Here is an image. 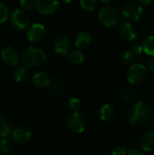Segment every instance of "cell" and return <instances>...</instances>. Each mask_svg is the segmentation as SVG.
I'll return each mask as SVG.
<instances>
[{
	"label": "cell",
	"instance_id": "obj_1",
	"mask_svg": "<svg viewBox=\"0 0 154 155\" xmlns=\"http://www.w3.org/2000/svg\"><path fill=\"white\" fill-rule=\"evenodd\" d=\"M152 110L150 106L142 101L135 103L128 114V122L132 125H143L151 117Z\"/></svg>",
	"mask_w": 154,
	"mask_h": 155
},
{
	"label": "cell",
	"instance_id": "obj_2",
	"mask_svg": "<svg viewBox=\"0 0 154 155\" xmlns=\"http://www.w3.org/2000/svg\"><path fill=\"white\" fill-rule=\"evenodd\" d=\"M21 58L25 67L34 68L44 64L47 60V55L42 49L29 46L23 52Z\"/></svg>",
	"mask_w": 154,
	"mask_h": 155
},
{
	"label": "cell",
	"instance_id": "obj_3",
	"mask_svg": "<svg viewBox=\"0 0 154 155\" xmlns=\"http://www.w3.org/2000/svg\"><path fill=\"white\" fill-rule=\"evenodd\" d=\"M120 12L117 8L111 5L103 7L98 14V21L108 28H113L120 22Z\"/></svg>",
	"mask_w": 154,
	"mask_h": 155
},
{
	"label": "cell",
	"instance_id": "obj_4",
	"mask_svg": "<svg viewBox=\"0 0 154 155\" xmlns=\"http://www.w3.org/2000/svg\"><path fill=\"white\" fill-rule=\"evenodd\" d=\"M147 75V68L143 64H134L130 66L127 72V79L131 84H139Z\"/></svg>",
	"mask_w": 154,
	"mask_h": 155
},
{
	"label": "cell",
	"instance_id": "obj_5",
	"mask_svg": "<svg viewBox=\"0 0 154 155\" xmlns=\"http://www.w3.org/2000/svg\"><path fill=\"white\" fill-rule=\"evenodd\" d=\"M66 124L68 128L75 133V134H82L86 127V123L84 117L79 113H72L67 116Z\"/></svg>",
	"mask_w": 154,
	"mask_h": 155
},
{
	"label": "cell",
	"instance_id": "obj_6",
	"mask_svg": "<svg viewBox=\"0 0 154 155\" xmlns=\"http://www.w3.org/2000/svg\"><path fill=\"white\" fill-rule=\"evenodd\" d=\"M11 23L18 30L27 29L30 25L29 15L22 9H15L11 15Z\"/></svg>",
	"mask_w": 154,
	"mask_h": 155
},
{
	"label": "cell",
	"instance_id": "obj_7",
	"mask_svg": "<svg viewBox=\"0 0 154 155\" xmlns=\"http://www.w3.org/2000/svg\"><path fill=\"white\" fill-rule=\"evenodd\" d=\"M46 30L42 24H33L26 30V38L32 43H38L44 39Z\"/></svg>",
	"mask_w": 154,
	"mask_h": 155
},
{
	"label": "cell",
	"instance_id": "obj_8",
	"mask_svg": "<svg viewBox=\"0 0 154 155\" xmlns=\"http://www.w3.org/2000/svg\"><path fill=\"white\" fill-rule=\"evenodd\" d=\"M143 6L139 3H135V2H130L126 4L122 9V14L123 15V16L133 21L139 20L143 15Z\"/></svg>",
	"mask_w": 154,
	"mask_h": 155
},
{
	"label": "cell",
	"instance_id": "obj_9",
	"mask_svg": "<svg viewBox=\"0 0 154 155\" xmlns=\"http://www.w3.org/2000/svg\"><path fill=\"white\" fill-rule=\"evenodd\" d=\"M118 35L119 37L126 42H131L137 37V30L136 28L128 22L122 23L118 27Z\"/></svg>",
	"mask_w": 154,
	"mask_h": 155
},
{
	"label": "cell",
	"instance_id": "obj_10",
	"mask_svg": "<svg viewBox=\"0 0 154 155\" xmlns=\"http://www.w3.org/2000/svg\"><path fill=\"white\" fill-rule=\"evenodd\" d=\"M12 139L16 144H25L27 143L32 137V132L30 129L21 126L14 129L12 132Z\"/></svg>",
	"mask_w": 154,
	"mask_h": 155
},
{
	"label": "cell",
	"instance_id": "obj_11",
	"mask_svg": "<svg viewBox=\"0 0 154 155\" xmlns=\"http://www.w3.org/2000/svg\"><path fill=\"white\" fill-rule=\"evenodd\" d=\"M1 57L3 62L9 66H15L19 63L20 56L16 49L12 46L5 47L1 52Z\"/></svg>",
	"mask_w": 154,
	"mask_h": 155
},
{
	"label": "cell",
	"instance_id": "obj_12",
	"mask_svg": "<svg viewBox=\"0 0 154 155\" xmlns=\"http://www.w3.org/2000/svg\"><path fill=\"white\" fill-rule=\"evenodd\" d=\"M59 5V2L54 0H38L35 3V8L41 14L50 15L57 11Z\"/></svg>",
	"mask_w": 154,
	"mask_h": 155
},
{
	"label": "cell",
	"instance_id": "obj_13",
	"mask_svg": "<svg viewBox=\"0 0 154 155\" xmlns=\"http://www.w3.org/2000/svg\"><path fill=\"white\" fill-rule=\"evenodd\" d=\"M71 45H72V43L68 37L60 36L55 40L54 44V50L56 54L60 56H64L69 54Z\"/></svg>",
	"mask_w": 154,
	"mask_h": 155
},
{
	"label": "cell",
	"instance_id": "obj_14",
	"mask_svg": "<svg viewBox=\"0 0 154 155\" xmlns=\"http://www.w3.org/2000/svg\"><path fill=\"white\" fill-rule=\"evenodd\" d=\"M92 41H93V38H92L91 34L87 32H80L74 37V44L75 47L82 50V49H86L87 47H89L92 44Z\"/></svg>",
	"mask_w": 154,
	"mask_h": 155
},
{
	"label": "cell",
	"instance_id": "obj_15",
	"mask_svg": "<svg viewBox=\"0 0 154 155\" xmlns=\"http://www.w3.org/2000/svg\"><path fill=\"white\" fill-rule=\"evenodd\" d=\"M141 146L145 152L154 150V132L148 131L141 138Z\"/></svg>",
	"mask_w": 154,
	"mask_h": 155
},
{
	"label": "cell",
	"instance_id": "obj_16",
	"mask_svg": "<svg viewBox=\"0 0 154 155\" xmlns=\"http://www.w3.org/2000/svg\"><path fill=\"white\" fill-rule=\"evenodd\" d=\"M33 83L36 86V87H39V88H46L48 86H50L52 81H51V78L44 73H37L35 74L33 78Z\"/></svg>",
	"mask_w": 154,
	"mask_h": 155
},
{
	"label": "cell",
	"instance_id": "obj_17",
	"mask_svg": "<svg viewBox=\"0 0 154 155\" xmlns=\"http://www.w3.org/2000/svg\"><path fill=\"white\" fill-rule=\"evenodd\" d=\"M113 115H114V109L111 104H106L102 106V108L100 110V119L103 122L111 121L113 119Z\"/></svg>",
	"mask_w": 154,
	"mask_h": 155
},
{
	"label": "cell",
	"instance_id": "obj_18",
	"mask_svg": "<svg viewBox=\"0 0 154 155\" xmlns=\"http://www.w3.org/2000/svg\"><path fill=\"white\" fill-rule=\"evenodd\" d=\"M28 69L25 66H18L13 72V78L17 83H22L25 81L28 77Z\"/></svg>",
	"mask_w": 154,
	"mask_h": 155
},
{
	"label": "cell",
	"instance_id": "obj_19",
	"mask_svg": "<svg viewBox=\"0 0 154 155\" xmlns=\"http://www.w3.org/2000/svg\"><path fill=\"white\" fill-rule=\"evenodd\" d=\"M68 61L73 64H80L84 60V55L80 50H73L67 55Z\"/></svg>",
	"mask_w": 154,
	"mask_h": 155
},
{
	"label": "cell",
	"instance_id": "obj_20",
	"mask_svg": "<svg viewBox=\"0 0 154 155\" xmlns=\"http://www.w3.org/2000/svg\"><path fill=\"white\" fill-rule=\"evenodd\" d=\"M12 132L10 123L7 119H5L3 116H0V137L1 138H6Z\"/></svg>",
	"mask_w": 154,
	"mask_h": 155
},
{
	"label": "cell",
	"instance_id": "obj_21",
	"mask_svg": "<svg viewBox=\"0 0 154 155\" xmlns=\"http://www.w3.org/2000/svg\"><path fill=\"white\" fill-rule=\"evenodd\" d=\"M143 50L147 54L154 57V35L148 36L143 43Z\"/></svg>",
	"mask_w": 154,
	"mask_h": 155
},
{
	"label": "cell",
	"instance_id": "obj_22",
	"mask_svg": "<svg viewBox=\"0 0 154 155\" xmlns=\"http://www.w3.org/2000/svg\"><path fill=\"white\" fill-rule=\"evenodd\" d=\"M120 95L121 97L126 101V102H132L135 99V93L133 92V90H132L131 88L129 87H126V86H123L120 88Z\"/></svg>",
	"mask_w": 154,
	"mask_h": 155
},
{
	"label": "cell",
	"instance_id": "obj_23",
	"mask_svg": "<svg viewBox=\"0 0 154 155\" xmlns=\"http://www.w3.org/2000/svg\"><path fill=\"white\" fill-rule=\"evenodd\" d=\"M13 150V143L10 140L4 138L0 141V151L5 154L10 153Z\"/></svg>",
	"mask_w": 154,
	"mask_h": 155
},
{
	"label": "cell",
	"instance_id": "obj_24",
	"mask_svg": "<svg viewBox=\"0 0 154 155\" xmlns=\"http://www.w3.org/2000/svg\"><path fill=\"white\" fill-rule=\"evenodd\" d=\"M79 3H80L81 6L88 12L93 11L97 5L96 0H80Z\"/></svg>",
	"mask_w": 154,
	"mask_h": 155
},
{
	"label": "cell",
	"instance_id": "obj_25",
	"mask_svg": "<svg viewBox=\"0 0 154 155\" xmlns=\"http://www.w3.org/2000/svg\"><path fill=\"white\" fill-rule=\"evenodd\" d=\"M82 107V102L77 97H73L69 100V108L72 113H78Z\"/></svg>",
	"mask_w": 154,
	"mask_h": 155
},
{
	"label": "cell",
	"instance_id": "obj_26",
	"mask_svg": "<svg viewBox=\"0 0 154 155\" xmlns=\"http://www.w3.org/2000/svg\"><path fill=\"white\" fill-rule=\"evenodd\" d=\"M9 9L5 3H0V24L5 23L8 18Z\"/></svg>",
	"mask_w": 154,
	"mask_h": 155
},
{
	"label": "cell",
	"instance_id": "obj_27",
	"mask_svg": "<svg viewBox=\"0 0 154 155\" xmlns=\"http://www.w3.org/2000/svg\"><path fill=\"white\" fill-rule=\"evenodd\" d=\"M35 3L36 1H34V0H22L20 1L19 4H20V6L23 8L22 10L30 11L35 8Z\"/></svg>",
	"mask_w": 154,
	"mask_h": 155
},
{
	"label": "cell",
	"instance_id": "obj_28",
	"mask_svg": "<svg viewBox=\"0 0 154 155\" xmlns=\"http://www.w3.org/2000/svg\"><path fill=\"white\" fill-rule=\"evenodd\" d=\"M130 52L133 54V55H139L142 54L143 52V46L140 43H133L131 46V50Z\"/></svg>",
	"mask_w": 154,
	"mask_h": 155
},
{
	"label": "cell",
	"instance_id": "obj_29",
	"mask_svg": "<svg viewBox=\"0 0 154 155\" xmlns=\"http://www.w3.org/2000/svg\"><path fill=\"white\" fill-rule=\"evenodd\" d=\"M134 59V55L130 52V51H125L123 54L122 56V60L124 64H131Z\"/></svg>",
	"mask_w": 154,
	"mask_h": 155
},
{
	"label": "cell",
	"instance_id": "obj_30",
	"mask_svg": "<svg viewBox=\"0 0 154 155\" xmlns=\"http://www.w3.org/2000/svg\"><path fill=\"white\" fill-rule=\"evenodd\" d=\"M127 151L123 146H117L112 151V155H126Z\"/></svg>",
	"mask_w": 154,
	"mask_h": 155
},
{
	"label": "cell",
	"instance_id": "obj_31",
	"mask_svg": "<svg viewBox=\"0 0 154 155\" xmlns=\"http://www.w3.org/2000/svg\"><path fill=\"white\" fill-rule=\"evenodd\" d=\"M128 155H147L143 151H141L139 149H130L128 152Z\"/></svg>",
	"mask_w": 154,
	"mask_h": 155
},
{
	"label": "cell",
	"instance_id": "obj_32",
	"mask_svg": "<svg viewBox=\"0 0 154 155\" xmlns=\"http://www.w3.org/2000/svg\"><path fill=\"white\" fill-rule=\"evenodd\" d=\"M147 65H148V68H149L151 71L154 72V57H152V59H150V60L148 61Z\"/></svg>",
	"mask_w": 154,
	"mask_h": 155
},
{
	"label": "cell",
	"instance_id": "obj_33",
	"mask_svg": "<svg viewBox=\"0 0 154 155\" xmlns=\"http://www.w3.org/2000/svg\"><path fill=\"white\" fill-rule=\"evenodd\" d=\"M141 4L143 5L148 6V5H151L152 4V0H141Z\"/></svg>",
	"mask_w": 154,
	"mask_h": 155
},
{
	"label": "cell",
	"instance_id": "obj_34",
	"mask_svg": "<svg viewBox=\"0 0 154 155\" xmlns=\"http://www.w3.org/2000/svg\"><path fill=\"white\" fill-rule=\"evenodd\" d=\"M151 122H152V124L154 125V114L151 116Z\"/></svg>",
	"mask_w": 154,
	"mask_h": 155
},
{
	"label": "cell",
	"instance_id": "obj_35",
	"mask_svg": "<svg viewBox=\"0 0 154 155\" xmlns=\"http://www.w3.org/2000/svg\"><path fill=\"white\" fill-rule=\"evenodd\" d=\"M152 108L154 109V97L152 98Z\"/></svg>",
	"mask_w": 154,
	"mask_h": 155
},
{
	"label": "cell",
	"instance_id": "obj_36",
	"mask_svg": "<svg viewBox=\"0 0 154 155\" xmlns=\"http://www.w3.org/2000/svg\"><path fill=\"white\" fill-rule=\"evenodd\" d=\"M152 19L154 20V9L153 11H152Z\"/></svg>",
	"mask_w": 154,
	"mask_h": 155
}]
</instances>
